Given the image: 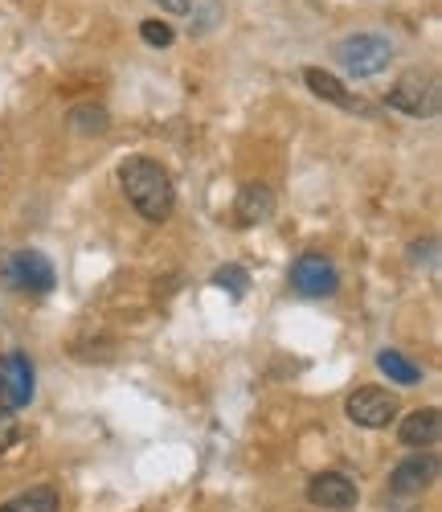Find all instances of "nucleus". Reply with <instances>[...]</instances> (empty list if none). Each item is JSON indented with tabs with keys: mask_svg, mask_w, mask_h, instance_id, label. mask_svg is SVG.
I'll list each match as a JSON object with an SVG mask.
<instances>
[{
	"mask_svg": "<svg viewBox=\"0 0 442 512\" xmlns=\"http://www.w3.org/2000/svg\"><path fill=\"white\" fill-rule=\"evenodd\" d=\"M336 62L352 78H373V74L389 70L393 46L385 37H377V33H357V37H348V41H340V46H336Z\"/></svg>",
	"mask_w": 442,
	"mask_h": 512,
	"instance_id": "f03ea898",
	"label": "nucleus"
},
{
	"mask_svg": "<svg viewBox=\"0 0 442 512\" xmlns=\"http://www.w3.org/2000/svg\"><path fill=\"white\" fill-rule=\"evenodd\" d=\"M213 283H217L221 291H230L234 300H242L246 283H250V271H246V267H234V263H230V267H217V271H213Z\"/></svg>",
	"mask_w": 442,
	"mask_h": 512,
	"instance_id": "dca6fc26",
	"label": "nucleus"
},
{
	"mask_svg": "<svg viewBox=\"0 0 442 512\" xmlns=\"http://www.w3.org/2000/svg\"><path fill=\"white\" fill-rule=\"evenodd\" d=\"M377 369H381L389 381H397V386H418V381H422V369H418L410 357H402L397 349L377 353Z\"/></svg>",
	"mask_w": 442,
	"mask_h": 512,
	"instance_id": "4468645a",
	"label": "nucleus"
},
{
	"mask_svg": "<svg viewBox=\"0 0 442 512\" xmlns=\"http://www.w3.org/2000/svg\"><path fill=\"white\" fill-rule=\"evenodd\" d=\"M385 103H389L393 111H402V115L422 119V115L434 111V87H430V78H422V74H406L402 82H397V87H389Z\"/></svg>",
	"mask_w": 442,
	"mask_h": 512,
	"instance_id": "0eeeda50",
	"label": "nucleus"
},
{
	"mask_svg": "<svg viewBox=\"0 0 442 512\" xmlns=\"http://www.w3.org/2000/svg\"><path fill=\"white\" fill-rule=\"evenodd\" d=\"M0 410H13L9 406V394H5V381H0Z\"/></svg>",
	"mask_w": 442,
	"mask_h": 512,
	"instance_id": "aec40b11",
	"label": "nucleus"
},
{
	"mask_svg": "<svg viewBox=\"0 0 442 512\" xmlns=\"http://www.w3.org/2000/svg\"><path fill=\"white\" fill-rule=\"evenodd\" d=\"M156 5L164 9V13H172V17H185L193 5H189V0H156Z\"/></svg>",
	"mask_w": 442,
	"mask_h": 512,
	"instance_id": "6ab92c4d",
	"label": "nucleus"
},
{
	"mask_svg": "<svg viewBox=\"0 0 442 512\" xmlns=\"http://www.w3.org/2000/svg\"><path fill=\"white\" fill-rule=\"evenodd\" d=\"M357 484H352L344 472H320L307 480V500H312L316 508H328V512H348L357 508Z\"/></svg>",
	"mask_w": 442,
	"mask_h": 512,
	"instance_id": "423d86ee",
	"label": "nucleus"
},
{
	"mask_svg": "<svg viewBox=\"0 0 442 512\" xmlns=\"http://www.w3.org/2000/svg\"><path fill=\"white\" fill-rule=\"evenodd\" d=\"M434 476H438V463H434L430 455H414V459H406V463H397V467H393L389 488L410 496V492H422Z\"/></svg>",
	"mask_w": 442,
	"mask_h": 512,
	"instance_id": "9b49d317",
	"label": "nucleus"
},
{
	"mask_svg": "<svg viewBox=\"0 0 442 512\" xmlns=\"http://www.w3.org/2000/svg\"><path fill=\"white\" fill-rule=\"evenodd\" d=\"M17 439H21V422H17V414H13V410H0V455H5Z\"/></svg>",
	"mask_w": 442,
	"mask_h": 512,
	"instance_id": "f3484780",
	"label": "nucleus"
},
{
	"mask_svg": "<svg viewBox=\"0 0 442 512\" xmlns=\"http://www.w3.org/2000/svg\"><path fill=\"white\" fill-rule=\"evenodd\" d=\"M344 414H348V422L365 426V431H381V426H389V422L397 418V398H393L389 390L361 386L357 394H348Z\"/></svg>",
	"mask_w": 442,
	"mask_h": 512,
	"instance_id": "39448f33",
	"label": "nucleus"
},
{
	"mask_svg": "<svg viewBox=\"0 0 442 512\" xmlns=\"http://www.w3.org/2000/svg\"><path fill=\"white\" fill-rule=\"evenodd\" d=\"M5 283L13 291H29V295H46L54 287V263L41 250H17L5 259Z\"/></svg>",
	"mask_w": 442,
	"mask_h": 512,
	"instance_id": "20e7f679",
	"label": "nucleus"
},
{
	"mask_svg": "<svg viewBox=\"0 0 442 512\" xmlns=\"http://www.w3.org/2000/svg\"><path fill=\"white\" fill-rule=\"evenodd\" d=\"M58 508H62V496L54 488H46V484L13 496L9 504H0V512H58Z\"/></svg>",
	"mask_w": 442,
	"mask_h": 512,
	"instance_id": "ddd939ff",
	"label": "nucleus"
},
{
	"mask_svg": "<svg viewBox=\"0 0 442 512\" xmlns=\"http://www.w3.org/2000/svg\"><path fill=\"white\" fill-rule=\"evenodd\" d=\"M70 127H74V132H82V136H103L107 127H111V115H107L103 107L82 103V107L70 111Z\"/></svg>",
	"mask_w": 442,
	"mask_h": 512,
	"instance_id": "2eb2a0df",
	"label": "nucleus"
},
{
	"mask_svg": "<svg viewBox=\"0 0 442 512\" xmlns=\"http://www.w3.org/2000/svg\"><path fill=\"white\" fill-rule=\"evenodd\" d=\"M119 185L127 193V201L136 205V213L144 222H168L172 205H176V189L168 168L152 156H131L119 164Z\"/></svg>",
	"mask_w": 442,
	"mask_h": 512,
	"instance_id": "f257e3e1",
	"label": "nucleus"
},
{
	"mask_svg": "<svg viewBox=\"0 0 442 512\" xmlns=\"http://www.w3.org/2000/svg\"><path fill=\"white\" fill-rule=\"evenodd\" d=\"M0 381H5V394H9V406L13 410H21V406L33 402V361L21 349L0 357Z\"/></svg>",
	"mask_w": 442,
	"mask_h": 512,
	"instance_id": "6e6552de",
	"label": "nucleus"
},
{
	"mask_svg": "<svg viewBox=\"0 0 442 512\" xmlns=\"http://www.w3.org/2000/svg\"><path fill=\"white\" fill-rule=\"evenodd\" d=\"M303 82L312 87V95L316 99H328V103H336V107H344V111H365L361 107V99H352L348 91H344V82L340 78H332L328 70H320V66H307L303 70Z\"/></svg>",
	"mask_w": 442,
	"mask_h": 512,
	"instance_id": "f8f14e48",
	"label": "nucleus"
},
{
	"mask_svg": "<svg viewBox=\"0 0 442 512\" xmlns=\"http://www.w3.org/2000/svg\"><path fill=\"white\" fill-rule=\"evenodd\" d=\"M291 287L299 295H307V300H324V295H336L340 271H336V263L328 259V254L307 250L291 263Z\"/></svg>",
	"mask_w": 442,
	"mask_h": 512,
	"instance_id": "7ed1b4c3",
	"label": "nucleus"
},
{
	"mask_svg": "<svg viewBox=\"0 0 442 512\" xmlns=\"http://www.w3.org/2000/svg\"><path fill=\"white\" fill-rule=\"evenodd\" d=\"M397 435H402V443H406V447H434V443H438V435H442V414H438L434 406L414 410V414H406V418H402V426H397Z\"/></svg>",
	"mask_w": 442,
	"mask_h": 512,
	"instance_id": "9d476101",
	"label": "nucleus"
},
{
	"mask_svg": "<svg viewBox=\"0 0 442 512\" xmlns=\"http://www.w3.org/2000/svg\"><path fill=\"white\" fill-rule=\"evenodd\" d=\"M234 213H238V222L242 226H262L275 213V193L271 185H262V181H246L238 201H234Z\"/></svg>",
	"mask_w": 442,
	"mask_h": 512,
	"instance_id": "1a4fd4ad",
	"label": "nucleus"
},
{
	"mask_svg": "<svg viewBox=\"0 0 442 512\" xmlns=\"http://www.w3.org/2000/svg\"><path fill=\"white\" fill-rule=\"evenodd\" d=\"M140 37L148 41V46H172V29H168V21H144L140 25Z\"/></svg>",
	"mask_w": 442,
	"mask_h": 512,
	"instance_id": "a211bd4d",
	"label": "nucleus"
}]
</instances>
